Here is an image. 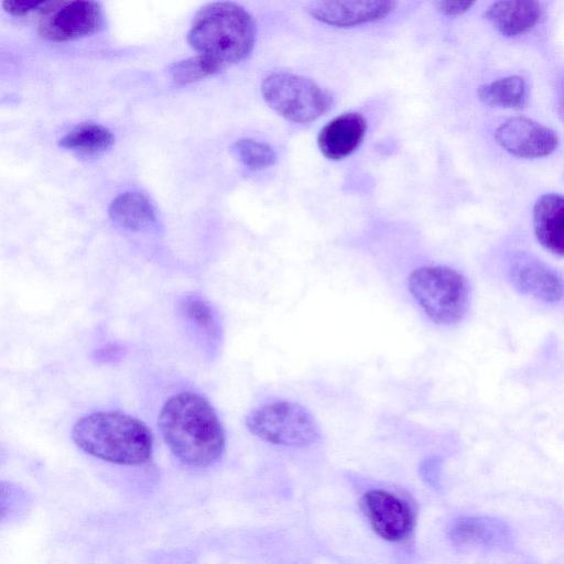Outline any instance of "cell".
Returning a JSON list of instances; mask_svg holds the SVG:
<instances>
[{
	"mask_svg": "<svg viewBox=\"0 0 564 564\" xmlns=\"http://www.w3.org/2000/svg\"><path fill=\"white\" fill-rule=\"evenodd\" d=\"M257 26L241 6L217 1L202 7L187 33L188 44L225 68L247 58L256 44Z\"/></svg>",
	"mask_w": 564,
	"mask_h": 564,
	"instance_id": "3",
	"label": "cell"
},
{
	"mask_svg": "<svg viewBox=\"0 0 564 564\" xmlns=\"http://www.w3.org/2000/svg\"><path fill=\"white\" fill-rule=\"evenodd\" d=\"M46 4L47 1L44 0H7L2 2L3 9L14 17H24L33 12L41 15L45 10Z\"/></svg>",
	"mask_w": 564,
	"mask_h": 564,
	"instance_id": "22",
	"label": "cell"
},
{
	"mask_svg": "<svg viewBox=\"0 0 564 564\" xmlns=\"http://www.w3.org/2000/svg\"><path fill=\"white\" fill-rule=\"evenodd\" d=\"M480 101L489 107L522 109L527 105L528 93L523 77L511 75L478 87Z\"/></svg>",
	"mask_w": 564,
	"mask_h": 564,
	"instance_id": "18",
	"label": "cell"
},
{
	"mask_svg": "<svg viewBox=\"0 0 564 564\" xmlns=\"http://www.w3.org/2000/svg\"><path fill=\"white\" fill-rule=\"evenodd\" d=\"M182 315L192 323L212 344L219 341L221 327L213 306L197 296H186L180 304Z\"/></svg>",
	"mask_w": 564,
	"mask_h": 564,
	"instance_id": "19",
	"label": "cell"
},
{
	"mask_svg": "<svg viewBox=\"0 0 564 564\" xmlns=\"http://www.w3.org/2000/svg\"><path fill=\"white\" fill-rule=\"evenodd\" d=\"M366 131L367 120L362 115L344 112L321 129L317 135L318 149L328 160H343L360 145Z\"/></svg>",
	"mask_w": 564,
	"mask_h": 564,
	"instance_id": "12",
	"label": "cell"
},
{
	"mask_svg": "<svg viewBox=\"0 0 564 564\" xmlns=\"http://www.w3.org/2000/svg\"><path fill=\"white\" fill-rule=\"evenodd\" d=\"M104 13L96 1H55L39 23L41 36L51 41H69L98 32Z\"/></svg>",
	"mask_w": 564,
	"mask_h": 564,
	"instance_id": "7",
	"label": "cell"
},
{
	"mask_svg": "<svg viewBox=\"0 0 564 564\" xmlns=\"http://www.w3.org/2000/svg\"><path fill=\"white\" fill-rule=\"evenodd\" d=\"M158 424L170 451L187 466L207 467L224 454L223 424L208 400L197 393L183 391L167 399Z\"/></svg>",
	"mask_w": 564,
	"mask_h": 564,
	"instance_id": "1",
	"label": "cell"
},
{
	"mask_svg": "<svg viewBox=\"0 0 564 564\" xmlns=\"http://www.w3.org/2000/svg\"><path fill=\"white\" fill-rule=\"evenodd\" d=\"M360 507L372 529L389 541L404 539L413 527V514L402 499L383 490L366 492Z\"/></svg>",
	"mask_w": 564,
	"mask_h": 564,
	"instance_id": "9",
	"label": "cell"
},
{
	"mask_svg": "<svg viewBox=\"0 0 564 564\" xmlns=\"http://www.w3.org/2000/svg\"><path fill=\"white\" fill-rule=\"evenodd\" d=\"M508 536L502 523L487 518H464L451 529V539L459 546H501Z\"/></svg>",
	"mask_w": 564,
	"mask_h": 564,
	"instance_id": "15",
	"label": "cell"
},
{
	"mask_svg": "<svg viewBox=\"0 0 564 564\" xmlns=\"http://www.w3.org/2000/svg\"><path fill=\"white\" fill-rule=\"evenodd\" d=\"M394 1H314L306 12L316 21L334 28H352L384 19Z\"/></svg>",
	"mask_w": 564,
	"mask_h": 564,
	"instance_id": "11",
	"label": "cell"
},
{
	"mask_svg": "<svg viewBox=\"0 0 564 564\" xmlns=\"http://www.w3.org/2000/svg\"><path fill=\"white\" fill-rule=\"evenodd\" d=\"M509 278L520 293L543 303L555 304L564 297L562 276L530 254L520 253L512 259Z\"/></svg>",
	"mask_w": 564,
	"mask_h": 564,
	"instance_id": "10",
	"label": "cell"
},
{
	"mask_svg": "<svg viewBox=\"0 0 564 564\" xmlns=\"http://www.w3.org/2000/svg\"><path fill=\"white\" fill-rule=\"evenodd\" d=\"M497 143L521 159H538L553 153L558 137L549 127L523 116L509 118L495 132Z\"/></svg>",
	"mask_w": 564,
	"mask_h": 564,
	"instance_id": "8",
	"label": "cell"
},
{
	"mask_svg": "<svg viewBox=\"0 0 564 564\" xmlns=\"http://www.w3.org/2000/svg\"><path fill=\"white\" fill-rule=\"evenodd\" d=\"M473 1H440L438 11L446 17H457L470 9Z\"/></svg>",
	"mask_w": 564,
	"mask_h": 564,
	"instance_id": "23",
	"label": "cell"
},
{
	"mask_svg": "<svg viewBox=\"0 0 564 564\" xmlns=\"http://www.w3.org/2000/svg\"><path fill=\"white\" fill-rule=\"evenodd\" d=\"M224 69L226 68L217 61L206 55L198 54L171 65L170 74L176 84L186 85L223 72Z\"/></svg>",
	"mask_w": 564,
	"mask_h": 564,
	"instance_id": "20",
	"label": "cell"
},
{
	"mask_svg": "<svg viewBox=\"0 0 564 564\" xmlns=\"http://www.w3.org/2000/svg\"><path fill=\"white\" fill-rule=\"evenodd\" d=\"M72 437L86 454L118 465H142L150 460L153 452L149 427L121 412H94L80 417Z\"/></svg>",
	"mask_w": 564,
	"mask_h": 564,
	"instance_id": "2",
	"label": "cell"
},
{
	"mask_svg": "<svg viewBox=\"0 0 564 564\" xmlns=\"http://www.w3.org/2000/svg\"><path fill=\"white\" fill-rule=\"evenodd\" d=\"M265 104L295 123L315 121L333 106L330 94L313 79L290 72H273L261 83Z\"/></svg>",
	"mask_w": 564,
	"mask_h": 564,
	"instance_id": "5",
	"label": "cell"
},
{
	"mask_svg": "<svg viewBox=\"0 0 564 564\" xmlns=\"http://www.w3.org/2000/svg\"><path fill=\"white\" fill-rule=\"evenodd\" d=\"M231 149L238 160L251 170H262L276 162V154L271 145L250 138L235 141Z\"/></svg>",
	"mask_w": 564,
	"mask_h": 564,
	"instance_id": "21",
	"label": "cell"
},
{
	"mask_svg": "<svg viewBox=\"0 0 564 564\" xmlns=\"http://www.w3.org/2000/svg\"><path fill=\"white\" fill-rule=\"evenodd\" d=\"M247 429L274 445L303 447L321 438L313 414L296 402L279 400L252 409L245 417Z\"/></svg>",
	"mask_w": 564,
	"mask_h": 564,
	"instance_id": "6",
	"label": "cell"
},
{
	"mask_svg": "<svg viewBox=\"0 0 564 564\" xmlns=\"http://www.w3.org/2000/svg\"><path fill=\"white\" fill-rule=\"evenodd\" d=\"M409 292L424 314L435 324L460 322L469 305V286L465 276L445 265H423L408 279Z\"/></svg>",
	"mask_w": 564,
	"mask_h": 564,
	"instance_id": "4",
	"label": "cell"
},
{
	"mask_svg": "<svg viewBox=\"0 0 564 564\" xmlns=\"http://www.w3.org/2000/svg\"><path fill=\"white\" fill-rule=\"evenodd\" d=\"M109 217L122 228L144 230L155 223V213L148 198L137 192H124L109 205Z\"/></svg>",
	"mask_w": 564,
	"mask_h": 564,
	"instance_id": "16",
	"label": "cell"
},
{
	"mask_svg": "<svg viewBox=\"0 0 564 564\" xmlns=\"http://www.w3.org/2000/svg\"><path fill=\"white\" fill-rule=\"evenodd\" d=\"M532 219L541 246L564 257V195L549 193L539 197L533 206Z\"/></svg>",
	"mask_w": 564,
	"mask_h": 564,
	"instance_id": "13",
	"label": "cell"
},
{
	"mask_svg": "<svg viewBox=\"0 0 564 564\" xmlns=\"http://www.w3.org/2000/svg\"><path fill=\"white\" fill-rule=\"evenodd\" d=\"M115 137L106 127L91 122H80L59 139V145L76 154L96 156L112 147Z\"/></svg>",
	"mask_w": 564,
	"mask_h": 564,
	"instance_id": "17",
	"label": "cell"
},
{
	"mask_svg": "<svg viewBox=\"0 0 564 564\" xmlns=\"http://www.w3.org/2000/svg\"><path fill=\"white\" fill-rule=\"evenodd\" d=\"M486 18L500 34L514 37L529 32L540 22L542 8L535 1H496L488 8Z\"/></svg>",
	"mask_w": 564,
	"mask_h": 564,
	"instance_id": "14",
	"label": "cell"
}]
</instances>
